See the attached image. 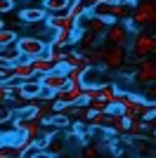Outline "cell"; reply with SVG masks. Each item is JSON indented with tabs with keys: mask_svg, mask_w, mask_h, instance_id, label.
<instances>
[{
	"mask_svg": "<svg viewBox=\"0 0 156 158\" xmlns=\"http://www.w3.org/2000/svg\"><path fill=\"white\" fill-rule=\"evenodd\" d=\"M151 52H156V35L140 31L135 38H132V45H130V54H132V59L142 61V59H147Z\"/></svg>",
	"mask_w": 156,
	"mask_h": 158,
	"instance_id": "obj_1",
	"label": "cell"
},
{
	"mask_svg": "<svg viewBox=\"0 0 156 158\" xmlns=\"http://www.w3.org/2000/svg\"><path fill=\"white\" fill-rule=\"evenodd\" d=\"M156 19V5L154 0H140L135 5V10H132V17H130V28L135 26H149L151 21Z\"/></svg>",
	"mask_w": 156,
	"mask_h": 158,
	"instance_id": "obj_2",
	"label": "cell"
},
{
	"mask_svg": "<svg viewBox=\"0 0 156 158\" xmlns=\"http://www.w3.org/2000/svg\"><path fill=\"white\" fill-rule=\"evenodd\" d=\"M17 45H19L21 54H24L26 59H36V57H40V54L47 52V43L45 38H40V35H21L19 40H17Z\"/></svg>",
	"mask_w": 156,
	"mask_h": 158,
	"instance_id": "obj_3",
	"label": "cell"
},
{
	"mask_svg": "<svg viewBox=\"0 0 156 158\" xmlns=\"http://www.w3.org/2000/svg\"><path fill=\"white\" fill-rule=\"evenodd\" d=\"M130 24H123V21H111L106 33H104V40L106 45H128L130 40V31H128Z\"/></svg>",
	"mask_w": 156,
	"mask_h": 158,
	"instance_id": "obj_4",
	"label": "cell"
},
{
	"mask_svg": "<svg viewBox=\"0 0 156 158\" xmlns=\"http://www.w3.org/2000/svg\"><path fill=\"white\" fill-rule=\"evenodd\" d=\"M125 64H128V47L125 45H109L104 69H109V71H121Z\"/></svg>",
	"mask_w": 156,
	"mask_h": 158,
	"instance_id": "obj_5",
	"label": "cell"
},
{
	"mask_svg": "<svg viewBox=\"0 0 156 158\" xmlns=\"http://www.w3.org/2000/svg\"><path fill=\"white\" fill-rule=\"evenodd\" d=\"M109 24H111V21L106 19V17H99V14H95V12L85 14L83 19H80V28L95 33L97 38H104V33H106V28H109Z\"/></svg>",
	"mask_w": 156,
	"mask_h": 158,
	"instance_id": "obj_6",
	"label": "cell"
},
{
	"mask_svg": "<svg viewBox=\"0 0 156 158\" xmlns=\"http://www.w3.org/2000/svg\"><path fill=\"white\" fill-rule=\"evenodd\" d=\"M38 78H40V83H43V87L50 90V92H59V90H64V87L69 85L66 71H59V69H54V71H50V73H43Z\"/></svg>",
	"mask_w": 156,
	"mask_h": 158,
	"instance_id": "obj_7",
	"label": "cell"
},
{
	"mask_svg": "<svg viewBox=\"0 0 156 158\" xmlns=\"http://www.w3.org/2000/svg\"><path fill=\"white\" fill-rule=\"evenodd\" d=\"M135 80L140 85H149V83H156V59H142L140 66L135 71Z\"/></svg>",
	"mask_w": 156,
	"mask_h": 158,
	"instance_id": "obj_8",
	"label": "cell"
},
{
	"mask_svg": "<svg viewBox=\"0 0 156 158\" xmlns=\"http://www.w3.org/2000/svg\"><path fill=\"white\" fill-rule=\"evenodd\" d=\"M12 73H14V76H17L19 80L38 78V73H36V66H33V59H26V57H21L19 61H14V64H12Z\"/></svg>",
	"mask_w": 156,
	"mask_h": 158,
	"instance_id": "obj_9",
	"label": "cell"
},
{
	"mask_svg": "<svg viewBox=\"0 0 156 158\" xmlns=\"http://www.w3.org/2000/svg\"><path fill=\"white\" fill-rule=\"evenodd\" d=\"M102 0H73V5H71V10H69V14H71L73 19H83L85 14H90V12H95V7L99 5Z\"/></svg>",
	"mask_w": 156,
	"mask_h": 158,
	"instance_id": "obj_10",
	"label": "cell"
},
{
	"mask_svg": "<svg viewBox=\"0 0 156 158\" xmlns=\"http://www.w3.org/2000/svg\"><path fill=\"white\" fill-rule=\"evenodd\" d=\"M45 17H47V10L43 5L40 7H24L19 12V19L21 21H26V24H38V21H45Z\"/></svg>",
	"mask_w": 156,
	"mask_h": 158,
	"instance_id": "obj_11",
	"label": "cell"
},
{
	"mask_svg": "<svg viewBox=\"0 0 156 158\" xmlns=\"http://www.w3.org/2000/svg\"><path fill=\"white\" fill-rule=\"evenodd\" d=\"M43 83H40V78L36 80V78H28V80H21V92H24V97L26 99H38V97H43Z\"/></svg>",
	"mask_w": 156,
	"mask_h": 158,
	"instance_id": "obj_12",
	"label": "cell"
},
{
	"mask_svg": "<svg viewBox=\"0 0 156 158\" xmlns=\"http://www.w3.org/2000/svg\"><path fill=\"white\" fill-rule=\"evenodd\" d=\"M24 54H21L19 45L17 43H10V45H0V61H5V64H14V61H19Z\"/></svg>",
	"mask_w": 156,
	"mask_h": 158,
	"instance_id": "obj_13",
	"label": "cell"
},
{
	"mask_svg": "<svg viewBox=\"0 0 156 158\" xmlns=\"http://www.w3.org/2000/svg\"><path fill=\"white\" fill-rule=\"evenodd\" d=\"M97 35H95V33H90V31H83V28H80V35H78V40H76V50L78 52H83V54H88L92 50V47L97 45Z\"/></svg>",
	"mask_w": 156,
	"mask_h": 158,
	"instance_id": "obj_14",
	"label": "cell"
},
{
	"mask_svg": "<svg viewBox=\"0 0 156 158\" xmlns=\"http://www.w3.org/2000/svg\"><path fill=\"white\" fill-rule=\"evenodd\" d=\"M73 0H43V7L52 14H69Z\"/></svg>",
	"mask_w": 156,
	"mask_h": 158,
	"instance_id": "obj_15",
	"label": "cell"
},
{
	"mask_svg": "<svg viewBox=\"0 0 156 158\" xmlns=\"http://www.w3.org/2000/svg\"><path fill=\"white\" fill-rule=\"evenodd\" d=\"M33 66H36V73H38V76H43V73H50V71H54V69H59V64H57L54 59H50L47 54L36 57V59H33Z\"/></svg>",
	"mask_w": 156,
	"mask_h": 158,
	"instance_id": "obj_16",
	"label": "cell"
},
{
	"mask_svg": "<svg viewBox=\"0 0 156 158\" xmlns=\"http://www.w3.org/2000/svg\"><path fill=\"white\" fill-rule=\"evenodd\" d=\"M106 50H109V45H95L85 57H88V61H90L92 66H104V61H106Z\"/></svg>",
	"mask_w": 156,
	"mask_h": 158,
	"instance_id": "obj_17",
	"label": "cell"
},
{
	"mask_svg": "<svg viewBox=\"0 0 156 158\" xmlns=\"http://www.w3.org/2000/svg\"><path fill=\"white\" fill-rule=\"evenodd\" d=\"M64 66L66 69H71V66H90V61H88V57H85L83 52H78V50H66Z\"/></svg>",
	"mask_w": 156,
	"mask_h": 158,
	"instance_id": "obj_18",
	"label": "cell"
},
{
	"mask_svg": "<svg viewBox=\"0 0 156 158\" xmlns=\"http://www.w3.org/2000/svg\"><path fill=\"white\" fill-rule=\"evenodd\" d=\"M147 132H149V123H147V118L128 120V135H132V137H144Z\"/></svg>",
	"mask_w": 156,
	"mask_h": 158,
	"instance_id": "obj_19",
	"label": "cell"
},
{
	"mask_svg": "<svg viewBox=\"0 0 156 158\" xmlns=\"http://www.w3.org/2000/svg\"><path fill=\"white\" fill-rule=\"evenodd\" d=\"M99 97H102V99H106L109 104H114V106H116V99H118V87L114 85V83H102V85H99Z\"/></svg>",
	"mask_w": 156,
	"mask_h": 158,
	"instance_id": "obj_20",
	"label": "cell"
},
{
	"mask_svg": "<svg viewBox=\"0 0 156 158\" xmlns=\"http://www.w3.org/2000/svg\"><path fill=\"white\" fill-rule=\"evenodd\" d=\"M17 156H21V149H19V144L17 142H0V158H17Z\"/></svg>",
	"mask_w": 156,
	"mask_h": 158,
	"instance_id": "obj_21",
	"label": "cell"
},
{
	"mask_svg": "<svg viewBox=\"0 0 156 158\" xmlns=\"http://www.w3.org/2000/svg\"><path fill=\"white\" fill-rule=\"evenodd\" d=\"M99 76H102V71H99L97 66H88V71H85V76H83V83L85 85H102L99 83Z\"/></svg>",
	"mask_w": 156,
	"mask_h": 158,
	"instance_id": "obj_22",
	"label": "cell"
},
{
	"mask_svg": "<svg viewBox=\"0 0 156 158\" xmlns=\"http://www.w3.org/2000/svg\"><path fill=\"white\" fill-rule=\"evenodd\" d=\"M85 104L90 106V111H111V109H114V104H109V102L102 99V97H95V99H90V102H85Z\"/></svg>",
	"mask_w": 156,
	"mask_h": 158,
	"instance_id": "obj_23",
	"label": "cell"
},
{
	"mask_svg": "<svg viewBox=\"0 0 156 158\" xmlns=\"http://www.w3.org/2000/svg\"><path fill=\"white\" fill-rule=\"evenodd\" d=\"M85 71H88V66H71V69H66L69 83H78V80H83Z\"/></svg>",
	"mask_w": 156,
	"mask_h": 158,
	"instance_id": "obj_24",
	"label": "cell"
},
{
	"mask_svg": "<svg viewBox=\"0 0 156 158\" xmlns=\"http://www.w3.org/2000/svg\"><path fill=\"white\" fill-rule=\"evenodd\" d=\"M19 35L12 28H0V45H10V43H17Z\"/></svg>",
	"mask_w": 156,
	"mask_h": 158,
	"instance_id": "obj_25",
	"label": "cell"
},
{
	"mask_svg": "<svg viewBox=\"0 0 156 158\" xmlns=\"http://www.w3.org/2000/svg\"><path fill=\"white\" fill-rule=\"evenodd\" d=\"M99 97V85H85L83 90V102H90V99Z\"/></svg>",
	"mask_w": 156,
	"mask_h": 158,
	"instance_id": "obj_26",
	"label": "cell"
},
{
	"mask_svg": "<svg viewBox=\"0 0 156 158\" xmlns=\"http://www.w3.org/2000/svg\"><path fill=\"white\" fill-rule=\"evenodd\" d=\"M14 2L17 0H0V14H10L14 10Z\"/></svg>",
	"mask_w": 156,
	"mask_h": 158,
	"instance_id": "obj_27",
	"label": "cell"
},
{
	"mask_svg": "<svg viewBox=\"0 0 156 158\" xmlns=\"http://www.w3.org/2000/svg\"><path fill=\"white\" fill-rule=\"evenodd\" d=\"M97 146H85V149H83V156H88V158H95V156H97Z\"/></svg>",
	"mask_w": 156,
	"mask_h": 158,
	"instance_id": "obj_28",
	"label": "cell"
},
{
	"mask_svg": "<svg viewBox=\"0 0 156 158\" xmlns=\"http://www.w3.org/2000/svg\"><path fill=\"white\" fill-rule=\"evenodd\" d=\"M147 99H156V83H149V90H147Z\"/></svg>",
	"mask_w": 156,
	"mask_h": 158,
	"instance_id": "obj_29",
	"label": "cell"
},
{
	"mask_svg": "<svg viewBox=\"0 0 156 158\" xmlns=\"http://www.w3.org/2000/svg\"><path fill=\"white\" fill-rule=\"evenodd\" d=\"M151 113H156V99L151 102Z\"/></svg>",
	"mask_w": 156,
	"mask_h": 158,
	"instance_id": "obj_30",
	"label": "cell"
},
{
	"mask_svg": "<svg viewBox=\"0 0 156 158\" xmlns=\"http://www.w3.org/2000/svg\"><path fill=\"white\" fill-rule=\"evenodd\" d=\"M151 28H154V35H156V19L151 21Z\"/></svg>",
	"mask_w": 156,
	"mask_h": 158,
	"instance_id": "obj_31",
	"label": "cell"
},
{
	"mask_svg": "<svg viewBox=\"0 0 156 158\" xmlns=\"http://www.w3.org/2000/svg\"><path fill=\"white\" fill-rule=\"evenodd\" d=\"M0 28H5V21H2V14H0Z\"/></svg>",
	"mask_w": 156,
	"mask_h": 158,
	"instance_id": "obj_32",
	"label": "cell"
},
{
	"mask_svg": "<svg viewBox=\"0 0 156 158\" xmlns=\"http://www.w3.org/2000/svg\"><path fill=\"white\" fill-rule=\"evenodd\" d=\"M151 142H154V146H156V132H154V135H151Z\"/></svg>",
	"mask_w": 156,
	"mask_h": 158,
	"instance_id": "obj_33",
	"label": "cell"
},
{
	"mask_svg": "<svg viewBox=\"0 0 156 158\" xmlns=\"http://www.w3.org/2000/svg\"><path fill=\"white\" fill-rule=\"evenodd\" d=\"M17 2H33V0H17Z\"/></svg>",
	"mask_w": 156,
	"mask_h": 158,
	"instance_id": "obj_34",
	"label": "cell"
},
{
	"mask_svg": "<svg viewBox=\"0 0 156 158\" xmlns=\"http://www.w3.org/2000/svg\"><path fill=\"white\" fill-rule=\"evenodd\" d=\"M154 5H156V0H154Z\"/></svg>",
	"mask_w": 156,
	"mask_h": 158,
	"instance_id": "obj_35",
	"label": "cell"
}]
</instances>
